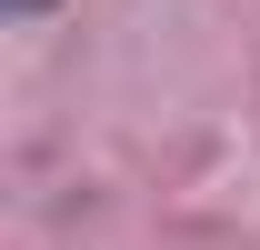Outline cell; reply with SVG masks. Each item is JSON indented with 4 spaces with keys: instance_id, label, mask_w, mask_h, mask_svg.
Wrapping results in <instances>:
<instances>
[{
    "instance_id": "6da1fadb",
    "label": "cell",
    "mask_w": 260,
    "mask_h": 250,
    "mask_svg": "<svg viewBox=\"0 0 260 250\" xmlns=\"http://www.w3.org/2000/svg\"><path fill=\"white\" fill-rule=\"evenodd\" d=\"M10 10H20V20H40V10H50V0H10Z\"/></svg>"
}]
</instances>
